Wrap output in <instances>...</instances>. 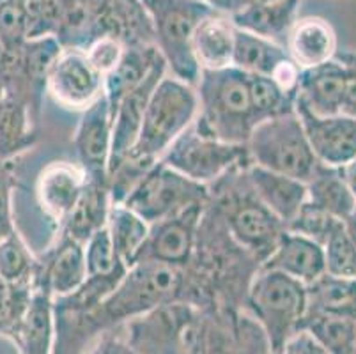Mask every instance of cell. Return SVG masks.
<instances>
[{
    "instance_id": "obj_1",
    "label": "cell",
    "mask_w": 356,
    "mask_h": 354,
    "mask_svg": "<svg viewBox=\"0 0 356 354\" xmlns=\"http://www.w3.org/2000/svg\"><path fill=\"white\" fill-rule=\"evenodd\" d=\"M248 167L236 168L213 184L218 193L211 195V199L232 241L261 266L273 253L286 225L257 199L248 183Z\"/></svg>"
},
{
    "instance_id": "obj_2",
    "label": "cell",
    "mask_w": 356,
    "mask_h": 354,
    "mask_svg": "<svg viewBox=\"0 0 356 354\" xmlns=\"http://www.w3.org/2000/svg\"><path fill=\"white\" fill-rule=\"evenodd\" d=\"M195 89L199 94L197 128L218 140L247 145L259 124L252 105L248 74L236 67L200 71Z\"/></svg>"
},
{
    "instance_id": "obj_3",
    "label": "cell",
    "mask_w": 356,
    "mask_h": 354,
    "mask_svg": "<svg viewBox=\"0 0 356 354\" xmlns=\"http://www.w3.org/2000/svg\"><path fill=\"white\" fill-rule=\"evenodd\" d=\"M199 115V94L190 83L165 74L144 113L140 133L128 156L154 165L167 149L195 122Z\"/></svg>"
},
{
    "instance_id": "obj_4",
    "label": "cell",
    "mask_w": 356,
    "mask_h": 354,
    "mask_svg": "<svg viewBox=\"0 0 356 354\" xmlns=\"http://www.w3.org/2000/svg\"><path fill=\"white\" fill-rule=\"evenodd\" d=\"M245 310L261 324L271 351H284L302 331L307 314V285L284 273L259 268L248 285Z\"/></svg>"
},
{
    "instance_id": "obj_5",
    "label": "cell",
    "mask_w": 356,
    "mask_h": 354,
    "mask_svg": "<svg viewBox=\"0 0 356 354\" xmlns=\"http://www.w3.org/2000/svg\"><path fill=\"white\" fill-rule=\"evenodd\" d=\"M208 310L190 301H172L122 326L137 354H195L202 342Z\"/></svg>"
},
{
    "instance_id": "obj_6",
    "label": "cell",
    "mask_w": 356,
    "mask_h": 354,
    "mask_svg": "<svg viewBox=\"0 0 356 354\" xmlns=\"http://www.w3.org/2000/svg\"><path fill=\"white\" fill-rule=\"evenodd\" d=\"M154 31V45L168 74L197 87L200 67L193 55V34L215 8L206 0H142Z\"/></svg>"
},
{
    "instance_id": "obj_7",
    "label": "cell",
    "mask_w": 356,
    "mask_h": 354,
    "mask_svg": "<svg viewBox=\"0 0 356 354\" xmlns=\"http://www.w3.org/2000/svg\"><path fill=\"white\" fill-rule=\"evenodd\" d=\"M252 165L309 183L319 167L296 110L259 122L247 144Z\"/></svg>"
},
{
    "instance_id": "obj_8",
    "label": "cell",
    "mask_w": 356,
    "mask_h": 354,
    "mask_svg": "<svg viewBox=\"0 0 356 354\" xmlns=\"http://www.w3.org/2000/svg\"><path fill=\"white\" fill-rule=\"evenodd\" d=\"M160 161L209 188L236 168L252 165L247 145L218 140L200 131L195 122L167 149Z\"/></svg>"
},
{
    "instance_id": "obj_9",
    "label": "cell",
    "mask_w": 356,
    "mask_h": 354,
    "mask_svg": "<svg viewBox=\"0 0 356 354\" xmlns=\"http://www.w3.org/2000/svg\"><path fill=\"white\" fill-rule=\"evenodd\" d=\"M209 200L211 188L195 183L163 161H158L122 204L140 214L149 225H154L197 204H208Z\"/></svg>"
},
{
    "instance_id": "obj_10",
    "label": "cell",
    "mask_w": 356,
    "mask_h": 354,
    "mask_svg": "<svg viewBox=\"0 0 356 354\" xmlns=\"http://www.w3.org/2000/svg\"><path fill=\"white\" fill-rule=\"evenodd\" d=\"M208 204H197L172 218L151 225L149 238L137 262H160L179 269L188 268Z\"/></svg>"
},
{
    "instance_id": "obj_11",
    "label": "cell",
    "mask_w": 356,
    "mask_h": 354,
    "mask_svg": "<svg viewBox=\"0 0 356 354\" xmlns=\"http://www.w3.org/2000/svg\"><path fill=\"white\" fill-rule=\"evenodd\" d=\"M47 94L71 112H83L105 94V78L90 66L86 51L64 48L48 74Z\"/></svg>"
},
{
    "instance_id": "obj_12",
    "label": "cell",
    "mask_w": 356,
    "mask_h": 354,
    "mask_svg": "<svg viewBox=\"0 0 356 354\" xmlns=\"http://www.w3.org/2000/svg\"><path fill=\"white\" fill-rule=\"evenodd\" d=\"M112 131H114V113L110 108L108 99L103 94L95 105L83 110L73 136L76 161L86 170L90 183L108 186Z\"/></svg>"
},
{
    "instance_id": "obj_13",
    "label": "cell",
    "mask_w": 356,
    "mask_h": 354,
    "mask_svg": "<svg viewBox=\"0 0 356 354\" xmlns=\"http://www.w3.org/2000/svg\"><path fill=\"white\" fill-rule=\"evenodd\" d=\"M307 138L317 161L326 167L342 168L356 158V119L337 115H317L296 102Z\"/></svg>"
},
{
    "instance_id": "obj_14",
    "label": "cell",
    "mask_w": 356,
    "mask_h": 354,
    "mask_svg": "<svg viewBox=\"0 0 356 354\" xmlns=\"http://www.w3.org/2000/svg\"><path fill=\"white\" fill-rule=\"evenodd\" d=\"M89 177L79 161H51L38 175L35 181V200L41 211L57 229L74 209L86 190Z\"/></svg>"
},
{
    "instance_id": "obj_15",
    "label": "cell",
    "mask_w": 356,
    "mask_h": 354,
    "mask_svg": "<svg viewBox=\"0 0 356 354\" xmlns=\"http://www.w3.org/2000/svg\"><path fill=\"white\" fill-rule=\"evenodd\" d=\"M54 340L55 296L40 261L34 287H32L31 303L20 326L16 328L11 342L15 344L18 354H51Z\"/></svg>"
},
{
    "instance_id": "obj_16",
    "label": "cell",
    "mask_w": 356,
    "mask_h": 354,
    "mask_svg": "<svg viewBox=\"0 0 356 354\" xmlns=\"http://www.w3.org/2000/svg\"><path fill=\"white\" fill-rule=\"evenodd\" d=\"M168 73L167 64L161 58L160 63L153 67L144 82L135 87L131 92L122 97L119 105L114 108V131H112V156H110V170L118 167L124 160L128 152L134 149L135 142L140 133L144 113L149 105V99L153 96L161 78ZM110 177V175H108Z\"/></svg>"
},
{
    "instance_id": "obj_17",
    "label": "cell",
    "mask_w": 356,
    "mask_h": 354,
    "mask_svg": "<svg viewBox=\"0 0 356 354\" xmlns=\"http://www.w3.org/2000/svg\"><path fill=\"white\" fill-rule=\"evenodd\" d=\"M261 268L284 273L303 285H310L326 273L325 248L286 229L273 253L262 262Z\"/></svg>"
},
{
    "instance_id": "obj_18",
    "label": "cell",
    "mask_w": 356,
    "mask_h": 354,
    "mask_svg": "<svg viewBox=\"0 0 356 354\" xmlns=\"http://www.w3.org/2000/svg\"><path fill=\"white\" fill-rule=\"evenodd\" d=\"M286 50L303 71L312 70L335 58L339 54V39L328 19L321 16H302L287 35Z\"/></svg>"
},
{
    "instance_id": "obj_19",
    "label": "cell",
    "mask_w": 356,
    "mask_h": 354,
    "mask_svg": "<svg viewBox=\"0 0 356 354\" xmlns=\"http://www.w3.org/2000/svg\"><path fill=\"white\" fill-rule=\"evenodd\" d=\"M346 80L348 71L335 55L330 63L302 71L296 102L317 115H337L341 113Z\"/></svg>"
},
{
    "instance_id": "obj_20",
    "label": "cell",
    "mask_w": 356,
    "mask_h": 354,
    "mask_svg": "<svg viewBox=\"0 0 356 354\" xmlns=\"http://www.w3.org/2000/svg\"><path fill=\"white\" fill-rule=\"evenodd\" d=\"M247 177L257 199L286 225V229L309 199L307 183L289 175L250 165L247 168Z\"/></svg>"
},
{
    "instance_id": "obj_21",
    "label": "cell",
    "mask_w": 356,
    "mask_h": 354,
    "mask_svg": "<svg viewBox=\"0 0 356 354\" xmlns=\"http://www.w3.org/2000/svg\"><path fill=\"white\" fill-rule=\"evenodd\" d=\"M236 25L229 15L213 11L204 18L193 34V55L200 71H220L232 67Z\"/></svg>"
},
{
    "instance_id": "obj_22",
    "label": "cell",
    "mask_w": 356,
    "mask_h": 354,
    "mask_svg": "<svg viewBox=\"0 0 356 354\" xmlns=\"http://www.w3.org/2000/svg\"><path fill=\"white\" fill-rule=\"evenodd\" d=\"M48 284L55 298L74 294L87 278L86 245L76 239L59 234V239L41 259Z\"/></svg>"
},
{
    "instance_id": "obj_23",
    "label": "cell",
    "mask_w": 356,
    "mask_h": 354,
    "mask_svg": "<svg viewBox=\"0 0 356 354\" xmlns=\"http://www.w3.org/2000/svg\"><path fill=\"white\" fill-rule=\"evenodd\" d=\"M99 35H112L124 47L154 45L153 22L142 0H108L99 24Z\"/></svg>"
},
{
    "instance_id": "obj_24",
    "label": "cell",
    "mask_w": 356,
    "mask_h": 354,
    "mask_svg": "<svg viewBox=\"0 0 356 354\" xmlns=\"http://www.w3.org/2000/svg\"><path fill=\"white\" fill-rule=\"evenodd\" d=\"M302 0H271L232 15L238 29L286 47L287 35L300 18Z\"/></svg>"
},
{
    "instance_id": "obj_25",
    "label": "cell",
    "mask_w": 356,
    "mask_h": 354,
    "mask_svg": "<svg viewBox=\"0 0 356 354\" xmlns=\"http://www.w3.org/2000/svg\"><path fill=\"white\" fill-rule=\"evenodd\" d=\"M34 126L29 103L4 87L0 92V165L34 144Z\"/></svg>"
},
{
    "instance_id": "obj_26",
    "label": "cell",
    "mask_w": 356,
    "mask_h": 354,
    "mask_svg": "<svg viewBox=\"0 0 356 354\" xmlns=\"http://www.w3.org/2000/svg\"><path fill=\"white\" fill-rule=\"evenodd\" d=\"M161 54L154 45L126 47L124 57L114 71L105 77V96L114 112L122 97L140 86L147 74L161 61Z\"/></svg>"
},
{
    "instance_id": "obj_27",
    "label": "cell",
    "mask_w": 356,
    "mask_h": 354,
    "mask_svg": "<svg viewBox=\"0 0 356 354\" xmlns=\"http://www.w3.org/2000/svg\"><path fill=\"white\" fill-rule=\"evenodd\" d=\"M108 0H67L55 38L63 48L86 50L99 38V24Z\"/></svg>"
},
{
    "instance_id": "obj_28",
    "label": "cell",
    "mask_w": 356,
    "mask_h": 354,
    "mask_svg": "<svg viewBox=\"0 0 356 354\" xmlns=\"http://www.w3.org/2000/svg\"><path fill=\"white\" fill-rule=\"evenodd\" d=\"M110 206H112V199H110L108 186L89 181L59 234L70 236L86 245L99 229L106 225Z\"/></svg>"
},
{
    "instance_id": "obj_29",
    "label": "cell",
    "mask_w": 356,
    "mask_h": 354,
    "mask_svg": "<svg viewBox=\"0 0 356 354\" xmlns=\"http://www.w3.org/2000/svg\"><path fill=\"white\" fill-rule=\"evenodd\" d=\"M307 190H309V199H307L309 202L321 207L323 211L341 222H346L355 213L356 195L349 188L342 168L326 167L319 163L307 183Z\"/></svg>"
},
{
    "instance_id": "obj_30",
    "label": "cell",
    "mask_w": 356,
    "mask_h": 354,
    "mask_svg": "<svg viewBox=\"0 0 356 354\" xmlns=\"http://www.w3.org/2000/svg\"><path fill=\"white\" fill-rule=\"evenodd\" d=\"M110 239L115 253L128 268L137 262L142 248L151 232V225L142 218L140 214L129 209L122 202H112L106 220Z\"/></svg>"
},
{
    "instance_id": "obj_31",
    "label": "cell",
    "mask_w": 356,
    "mask_h": 354,
    "mask_svg": "<svg viewBox=\"0 0 356 354\" xmlns=\"http://www.w3.org/2000/svg\"><path fill=\"white\" fill-rule=\"evenodd\" d=\"M287 57L289 54L282 45L236 27L234 58H232V67L236 70L257 77H271Z\"/></svg>"
},
{
    "instance_id": "obj_32",
    "label": "cell",
    "mask_w": 356,
    "mask_h": 354,
    "mask_svg": "<svg viewBox=\"0 0 356 354\" xmlns=\"http://www.w3.org/2000/svg\"><path fill=\"white\" fill-rule=\"evenodd\" d=\"M356 316V280L325 273L307 285V314ZM305 314V316H307Z\"/></svg>"
},
{
    "instance_id": "obj_33",
    "label": "cell",
    "mask_w": 356,
    "mask_h": 354,
    "mask_svg": "<svg viewBox=\"0 0 356 354\" xmlns=\"http://www.w3.org/2000/svg\"><path fill=\"white\" fill-rule=\"evenodd\" d=\"M303 331L321 344L330 354H353L356 344V316L344 314H307Z\"/></svg>"
},
{
    "instance_id": "obj_34",
    "label": "cell",
    "mask_w": 356,
    "mask_h": 354,
    "mask_svg": "<svg viewBox=\"0 0 356 354\" xmlns=\"http://www.w3.org/2000/svg\"><path fill=\"white\" fill-rule=\"evenodd\" d=\"M40 261L16 230L0 241V278L11 284H34Z\"/></svg>"
},
{
    "instance_id": "obj_35",
    "label": "cell",
    "mask_w": 356,
    "mask_h": 354,
    "mask_svg": "<svg viewBox=\"0 0 356 354\" xmlns=\"http://www.w3.org/2000/svg\"><path fill=\"white\" fill-rule=\"evenodd\" d=\"M87 278H106L121 282L124 278L128 266L115 253L106 225L86 243Z\"/></svg>"
},
{
    "instance_id": "obj_36",
    "label": "cell",
    "mask_w": 356,
    "mask_h": 354,
    "mask_svg": "<svg viewBox=\"0 0 356 354\" xmlns=\"http://www.w3.org/2000/svg\"><path fill=\"white\" fill-rule=\"evenodd\" d=\"M248 83L257 122H264L296 110V96H291L280 89L270 77L248 74Z\"/></svg>"
},
{
    "instance_id": "obj_37",
    "label": "cell",
    "mask_w": 356,
    "mask_h": 354,
    "mask_svg": "<svg viewBox=\"0 0 356 354\" xmlns=\"http://www.w3.org/2000/svg\"><path fill=\"white\" fill-rule=\"evenodd\" d=\"M34 284H11L0 278V337L11 340L31 303Z\"/></svg>"
},
{
    "instance_id": "obj_38",
    "label": "cell",
    "mask_w": 356,
    "mask_h": 354,
    "mask_svg": "<svg viewBox=\"0 0 356 354\" xmlns=\"http://www.w3.org/2000/svg\"><path fill=\"white\" fill-rule=\"evenodd\" d=\"M29 41L27 0L0 2V43L9 55H16Z\"/></svg>"
},
{
    "instance_id": "obj_39",
    "label": "cell",
    "mask_w": 356,
    "mask_h": 354,
    "mask_svg": "<svg viewBox=\"0 0 356 354\" xmlns=\"http://www.w3.org/2000/svg\"><path fill=\"white\" fill-rule=\"evenodd\" d=\"M323 248H325L326 273L356 280V243L346 230L344 222L333 230Z\"/></svg>"
},
{
    "instance_id": "obj_40",
    "label": "cell",
    "mask_w": 356,
    "mask_h": 354,
    "mask_svg": "<svg viewBox=\"0 0 356 354\" xmlns=\"http://www.w3.org/2000/svg\"><path fill=\"white\" fill-rule=\"evenodd\" d=\"M341 223V220H337L335 216H332L326 211H323L321 207L314 206L312 202L307 200L302 206V209L298 211L296 216L289 222L287 230L325 246V243L328 241L333 230Z\"/></svg>"
},
{
    "instance_id": "obj_41",
    "label": "cell",
    "mask_w": 356,
    "mask_h": 354,
    "mask_svg": "<svg viewBox=\"0 0 356 354\" xmlns=\"http://www.w3.org/2000/svg\"><path fill=\"white\" fill-rule=\"evenodd\" d=\"M67 0H27L29 39L55 35Z\"/></svg>"
},
{
    "instance_id": "obj_42",
    "label": "cell",
    "mask_w": 356,
    "mask_h": 354,
    "mask_svg": "<svg viewBox=\"0 0 356 354\" xmlns=\"http://www.w3.org/2000/svg\"><path fill=\"white\" fill-rule=\"evenodd\" d=\"M86 57L103 78L110 74L124 57L126 47L112 35H99L86 48Z\"/></svg>"
},
{
    "instance_id": "obj_43",
    "label": "cell",
    "mask_w": 356,
    "mask_h": 354,
    "mask_svg": "<svg viewBox=\"0 0 356 354\" xmlns=\"http://www.w3.org/2000/svg\"><path fill=\"white\" fill-rule=\"evenodd\" d=\"M15 175L11 161L0 165V241L16 232L15 214H13V190H15Z\"/></svg>"
},
{
    "instance_id": "obj_44",
    "label": "cell",
    "mask_w": 356,
    "mask_h": 354,
    "mask_svg": "<svg viewBox=\"0 0 356 354\" xmlns=\"http://www.w3.org/2000/svg\"><path fill=\"white\" fill-rule=\"evenodd\" d=\"M337 58H341L342 64L348 71V80H346V92L342 99L341 113L351 119H356V54L353 51H339Z\"/></svg>"
},
{
    "instance_id": "obj_45",
    "label": "cell",
    "mask_w": 356,
    "mask_h": 354,
    "mask_svg": "<svg viewBox=\"0 0 356 354\" xmlns=\"http://www.w3.org/2000/svg\"><path fill=\"white\" fill-rule=\"evenodd\" d=\"M119 331H121V328L103 333V335L86 351V354H137L131 347H129L128 340H126L124 337V331H122V333H119Z\"/></svg>"
},
{
    "instance_id": "obj_46",
    "label": "cell",
    "mask_w": 356,
    "mask_h": 354,
    "mask_svg": "<svg viewBox=\"0 0 356 354\" xmlns=\"http://www.w3.org/2000/svg\"><path fill=\"white\" fill-rule=\"evenodd\" d=\"M286 351L289 354H330L321 344L317 342V340L310 335L309 331L303 330L291 339Z\"/></svg>"
},
{
    "instance_id": "obj_47",
    "label": "cell",
    "mask_w": 356,
    "mask_h": 354,
    "mask_svg": "<svg viewBox=\"0 0 356 354\" xmlns=\"http://www.w3.org/2000/svg\"><path fill=\"white\" fill-rule=\"evenodd\" d=\"M266 2H271V0H213L211 6L223 15L232 16L248 8H254V6L266 4Z\"/></svg>"
},
{
    "instance_id": "obj_48",
    "label": "cell",
    "mask_w": 356,
    "mask_h": 354,
    "mask_svg": "<svg viewBox=\"0 0 356 354\" xmlns=\"http://www.w3.org/2000/svg\"><path fill=\"white\" fill-rule=\"evenodd\" d=\"M342 174H344L346 181H348L349 188L353 190V193L356 195V158L353 161H349L346 167H342Z\"/></svg>"
},
{
    "instance_id": "obj_49",
    "label": "cell",
    "mask_w": 356,
    "mask_h": 354,
    "mask_svg": "<svg viewBox=\"0 0 356 354\" xmlns=\"http://www.w3.org/2000/svg\"><path fill=\"white\" fill-rule=\"evenodd\" d=\"M344 225H346V230H348V234L351 236L353 241L356 243V209H355V213H353L351 216L346 220Z\"/></svg>"
},
{
    "instance_id": "obj_50",
    "label": "cell",
    "mask_w": 356,
    "mask_h": 354,
    "mask_svg": "<svg viewBox=\"0 0 356 354\" xmlns=\"http://www.w3.org/2000/svg\"><path fill=\"white\" fill-rule=\"evenodd\" d=\"M271 354H289V353H287V351L284 349V351H278V353H271Z\"/></svg>"
},
{
    "instance_id": "obj_51",
    "label": "cell",
    "mask_w": 356,
    "mask_h": 354,
    "mask_svg": "<svg viewBox=\"0 0 356 354\" xmlns=\"http://www.w3.org/2000/svg\"><path fill=\"white\" fill-rule=\"evenodd\" d=\"M353 354H356V344H355V351H353Z\"/></svg>"
},
{
    "instance_id": "obj_52",
    "label": "cell",
    "mask_w": 356,
    "mask_h": 354,
    "mask_svg": "<svg viewBox=\"0 0 356 354\" xmlns=\"http://www.w3.org/2000/svg\"><path fill=\"white\" fill-rule=\"evenodd\" d=\"M206 2H209V4H211V2H213V0H206Z\"/></svg>"
},
{
    "instance_id": "obj_53",
    "label": "cell",
    "mask_w": 356,
    "mask_h": 354,
    "mask_svg": "<svg viewBox=\"0 0 356 354\" xmlns=\"http://www.w3.org/2000/svg\"><path fill=\"white\" fill-rule=\"evenodd\" d=\"M0 2H4V0H0Z\"/></svg>"
}]
</instances>
